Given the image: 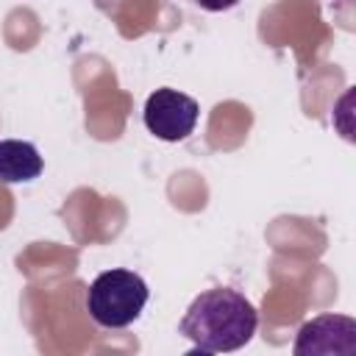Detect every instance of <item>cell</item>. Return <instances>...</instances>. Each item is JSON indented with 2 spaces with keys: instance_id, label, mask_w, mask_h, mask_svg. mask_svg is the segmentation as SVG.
Here are the masks:
<instances>
[{
  "instance_id": "cell-2",
  "label": "cell",
  "mask_w": 356,
  "mask_h": 356,
  "mask_svg": "<svg viewBox=\"0 0 356 356\" xmlns=\"http://www.w3.org/2000/svg\"><path fill=\"white\" fill-rule=\"evenodd\" d=\"M147 284L134 270H106L86 289V312L100 328H125L147 303Z\"/></svg>"
},
{
  "instance_id": "cell-6",
  "label": "cell",
  "mask_w": 356,
  "mask_h": 356,
  "mask_svg": "<svg viewBox=\"0 0 356 356\" xmlns=\"http://www.w3.org/2000/svg\"><path fill=\"white\" fill-rule=\"evenodd\" d=\"M195 6H200L203 11H231L234 6H239V0H192Z\"/></svg>"
},
{
  "instance_id": "cell-1",
  "label": "cell",
  "mask_w": 356,
  "mask_h": 356,
  "mask_svg": "<svg viewBox=\"0 0 356 356\" xmlns=\"http://www.w3.org/2000/svg\"><path fill=\"white\" fill-rule=\"evenodd\" d=\"M259 325L256 306L231 286L200 292L178 323V334L192 339L200 353H231L245 348Z\"/></svg>"
},
{
  "instance_id": "cell-3",
  "label": "cell",
  "mask_w": 356,
  "mask_h": 356,
  "mask_svg": "<svg viewBox=\"0 0 356 356\" xmlns=\"http://www.w3.org/2000/svg\"><path fill=\"white\" fill-rule=\"evenodd\" d=\"M197 117H200V108L195 97L170 86L156 89L145 100V111H142L145 128L161 142H184L195 131Z\"/></svg>"
},
{
  "instance_id": "cell-5",
  "label": "cell",
  "mask_w": 356,
  "mask_h": 356,
  "mask_svg": "<svg viewBox=\"0 0 356 356\" xmlns=\"http://www.w3.org/2000/svg\"><path fill=\"white\" fill-rule=\"evenodd\" d=\"M42 156L31 142L0 139V181L3 184H28L42 175Z\"/></svg>"
},
{
  "instance_id": "cell-4",
  "label": "cell",
  "mask_w": 356,
  "mask_h": 356,
  "mask_svg": "<svg viewBox=\"0 0 356 356\" xmlns=\"http://www.w3.org/2000/svg\"><path fill=\"white\" fill-rule=\"evenodd\" d=\"M295 356H314V353H356V320L348 314H320L298 328Z\"/></svg>"
}]
</instances>
